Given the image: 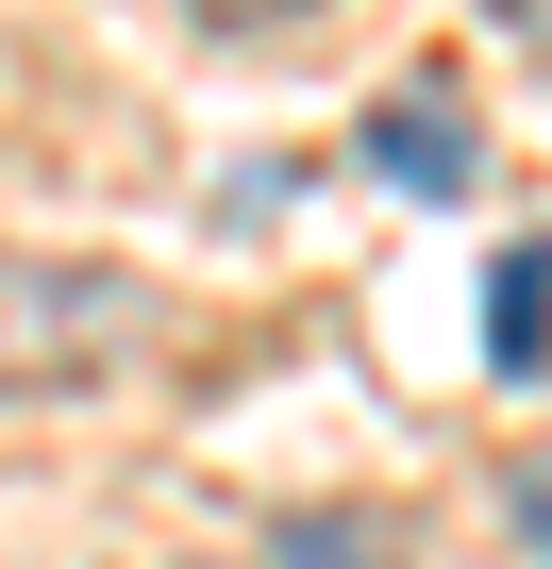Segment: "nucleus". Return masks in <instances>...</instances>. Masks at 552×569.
<instances>
[{"label": "nucleus", "mask_w": 552, "mask_h": 569, "mask_svg": "<svg viewBox=\"0 0 552 569\" xmlns=\"http://www.w3.org/2000/svg\"><path fill=\"white\" fill-rule=\"evenodd\" d=\"M268 569H402L369 519H285V536H268Z\"/></svg>", "instance_id": "4"}, {"label": "nucleus", "mask_w": 552, "mask_h": 569, "mask_svg": "<svg viewBox=\"0 0 552 569\" xmlns=\"http://www.w3.org/2000/svg\"><path fill=\"white\" fill-rule=\"evenodd\" d=\"M151 352V284L101 251H0V402H68Z\"/></svg>", "instance_id": "1"}, {"label": "nucleus", "mask_w": 552, "mask_h": 569, "mask_svg": "<svg viewBox=\"0 0 552 569\" xmlns=\"http://www.w3.org/2000/svg\"><path fill=\"white\" fill-rule=\"evenodd\" d=\"M369 168H385L402 201H469V184H485V134H469L452 84H402V101L369 118Z\"/></svg>", "instance_id": "2"}, {"label": "nucleus", "mask_w": 552, "mask_h": 569, "mask_svg": "<svg viewBox=\"0 0 552 569\" xmlns=\"http://www.w3.org/2000/svg\"><path fill=\"white\" fill-rule=\"evenodd\" d=\"M201 18H218V34H268V18H302V0H201Z\"/></svg>", "instance_id": "6"}, {"label": "nucleus", "mask_w": 552, "mask_h": 569, "mask_svg": "<svg viewBox=\"0 0 552 569\" xmlns=\"http://www.w3.org/2000/svg\"><path fill=\"white\" fill-rule=\"evenodd\" d=\"M502 519H519V536H535V569H552V452H535V469L502 486Z\"/></svg>", "instance_id": "5"}, {"label": "nucleus", "mask_w": 552, "mask_h": 569, "mask_svg": "<svg viewBox=\"0 0 552 569\" xmlns=\"http://www.w3.org/2000/svg\"><path fill=\"white\" fill-rule=\"evenodd\" d=\"M519 34H535V68H552V0H519Z\"/></svg>", "instance_id": "7"}, {"label": "nucleus", "mask_w": 552, "mask_h": 569, "mask_svg": "<svg viewBox=\"0 0 552 569\" xmlns=\"http://www.w3.org/2000/svg\"><path fill=\"white\" fill-rule=\"evenodd\" d=\"M485 369H552V234H519L485 268Z\"/></svg>", "instance_id": "3"}]
</instances>
